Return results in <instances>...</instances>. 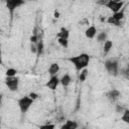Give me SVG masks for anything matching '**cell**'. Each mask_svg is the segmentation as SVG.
<instances>
[{
	"mask_svg": "<svg viewBox=\"0 0 129 129\" xmlns=\"http://www.w3.org/2000/svg\"><path fill=\"white\" fill-rule=\"evenodd\" d=\"M60 129H68V127H67V125H66V123L60 127Z\"/></svg>",
	"mask_w": 129,
	"mask_h": 129,
	"instance_id": "29",
	"label": "cell"
},
{
	"mask_svg": "<svg viewBox=\"0 0 129 129\" xmlns=\"http://www.w3.org/2000/svg\"><path fill=\"white\" fill-rule=\"evenodd\" d=\"M71 82H72L71 76L68 75V74L63 75V76L60 78V85H61L62 87H68V86L71 84Z\"/></svg>",
	"mask_w": 129,
	"mask_h": 129,
	"instance_id": "12",
	"label": "cell"
},
{
	"mask_svg": "<svg viewBox=\"0 0 129 129\" xmlns=\"http://www.w3.org/2000/svg\"><path fill=\"white\" fill-rule=\"evenodd\" d=\"M16 73H17V71L15 70V69H13V68H10V69H8L7 71H6V77H15V75H16Z\"/></svg>",
	"mask_w": 129,
	"mask_h": 129,
	"instance_id": "21",
	"label": "cell"
},
{
	"mask_svg": "<svg viewBox=\"0 0 129 129\" xmlns=\"http://www.w3.org/2000/svg\"><path fill=\"white\" fill-rule=\"evenodd\" d=\"M107 22H108L109 24H112V25H115V26H119V25H120V22L117 21V20H115V19L113 18V16H109L108 19H107Z\"/></svg>",
	"mask_w": 129,
	"mask_h": 129,
	"instance_id": "19",
	"label": "cell"
},
{
	"mask_svg": "<svg viewBox=\"0 0 129 129\" xmlns=\"http://www.w3.org/2000/svg\"><path fill=\"white\" fill-rule=\"evenodd\" d=\"M121 120H122L124 123L129 124V109H126V110L124 111V113L122 114Z\"/></svg>",
	"mask_w": 129,
	"mask_h": 129,
	"instance_id": "17",
	"label": "cell"
},
{
	"mask_svg": "<svg viewBox=\"0 0 129 129\" xmlns=\"http://www.w3.org/2000/svg\"><path fill=\"white\" fill-rule=\"evenodd\" d=\"M66 125L68 129H78V126H79L76 121H72V120H67Z\"/></svg>",
	"mask_w": 129,
	"mask_h": 129,
	"instance_id": "15",
	"label": "cell"
},
{
	"mask_svg": "<svg viewBox=\"0 0 129 129\" xmlns=\"http://www.w3.org/2000/svg\"><path fill=\"white\" fill-rule=\"evenodd\" d=\"M33 101L29 96H24L22 98H20L18 101H17V104H18V107L20 109V112L21 113H26L28 111V109L31 107V105L33 104Z\"/></svg>",
	"mask_w": 129,
	"mask_h": 129,
	"instance_id": "2",
	"label": "cell"
},
{
	"mask_svg": "<svg viewBox=\"0 0 129 129\" xmlns=\"http://www.w3.org/2000/svg\"><path fill=\"white\" fill-rule=\"evenodd\" d=\"M53 17L54 18H58L59 17V12L57 10H54V13H53Z\"/></svg>",
	"mask_w": 129,
	"mask_h": 129,
	"instance_id": "28",
	"label": "cell"
},
{
	"mask_svg": "<svg viewBox=\"0 0 129 129\" xmlns=\"http://www.w3.org/2000/svg\"><path fill=\"white\" fill-rule=\"evenodd\" d=\"M97 40L99 42H105L107 40V33L106 32H100L97 34Z\"/></svg>",
	"mask_w": 129,
	"mask_h": 129,
	"instance_id": "18",
	"label": "cell"
},
{
	"mask_svg": "<svg viewBox=\"0 0 129 129\" xmlns=\"http://www.w3.org/2000/svg\"><path fill=\"white\" fill-rule=\"evenodd\" d=\"M96 34H97V28H96L94 25L89 26V27L86 29V31H85L86 37H87V38H90V39L94 38V37L96 36Z\"/></svg>",
	"mask_w": 129,
	"mask_h": 129,
	"instance_id": "8",
	"label": "cell"
},
{
	"mask_svg": "<svg viewBox=\"0 0 129 129\" xmlns=\"http://www.w3.org/2000/svg\"><path fill=\"white\" fill-rule=\"evenodd\" d=\"M69 60L75 66L77 71H82L84 69H87L90 62V55L88 53H81L79 55L69 57Z\"/></svg>",
	"mask_w": 129,
	"mask_h": 129,
	"instance_id": "1",
	"label": "cell"
},
{
	"mask_svg": "<svg viewBox=\"0 0 129 129\" xmlns=\"http://www.w3.org/2000/svg\"><path fill=\"white\" fill-rule=\"evenodd\" d=\"M5 84L7 88L11 92H15L18 90V85H19V78L17 77H6L5 79Z\"/></svg>",
	"mask_w": 129,
	"mask_h": 129,
	"instance_id": "4",
	"label": "cell"
},
{
	"mask_svg": "<svg viewBox=\"0 0 129 129\" xmlns=\"http://www.w3.org/2000/svg\"><path fill=\"white\" fill-rule=\"evenodd\" d=\"M105 69L111 76L116 77L118 75V62L116 60H111V59L106 60L105 61Z\"/></svg>",
	"mask_w": 129,
	"mask_h": 129,
	"instance_id": "3",
	"label": "cell"
},
{
	"mask_svg": "<svg viewBox=\"0 0 129 129\" xmlns=\"http://www.w3.org/2000/svg\"><path fill=\"white\" fill-rule=\"evenodd\" d=\"M88 74H89V72H88L87 69L82 70V71H81V74H80V76H79V80H80L81 82H85L86 79H87V77H88Z\"/></svg>",
	"mask_w": 129,
	"mask_h": 129,
	"instance_id": "16",
	"label": "cell"
},
{
	"mask_svg": "<svg viewBox=\"0 0 129 129\" xmlns=\"http://www.w3.org/2000/svg\"><path fill=\"white\" fill-rule=\"evenodd\" d=\"M123 4L124 2L122 1H114V0H109L105 3V6L107 8H109L113 13H116V12H119L120 9L123 7Z\"/></svg>",
	"mask_w": 129,
	"mask_h": 129,
	"instance_id": "5",
	"label": "cell"
},
{
	"mask_svg": "<svg viewBox=\"0 0 129 129\" xmlns=\"http://www.w3.org/2000/svg\"><path fill=\"white\" fill-rule=\"evenodd\" d=\"M36 47H37V54H38V55L41 54L42 51H43V42H42L41 40L38 41V42L36 43Z\"/></svg>",
	"mask_w": 129,
	"mask_h": 129,
	"instance_id": "22",
	"label": "cell"
},
{
	"mask_svg": "<svg viewBox=\"0 0 129 129\" xmlns=\"http://www.w3.org/2000/svg\"><path fill=\"white\" fill-rule=\"evenodd\" d=\"M125 110H126V109H125L123 106H121V105H116V112H117V113H124Z\"/></svg>",
	"mask_w": 129,
	"mask_h": 129,
	"instance_id": "25",
	"label": "cell"
},
{
	"mask_svg": "<svg viewBox=\"0 0 129 129\" xmlns=\"http://www.w3.org/2000/svg\"><path fill=\"white\" fill-rule=\"evenodd\" d=\"M32 100H35V99H37V97H38V95L36 94V93H34V92H31L29 95H28Z\"/></svg>",
	"mask_w": 129,
	"mask_h": 129,
	"instance_id": "27",
	"label": "cell"
},
{
	"mask_svg": "<svg viewBox=\"0 0 129 129\" xmlns=\"http://www.w3.org/2000/svg\"><path fill=\"white\" fill-rule=\"evenodd\" d=\"M113 18L115 19V20H117V21H121L123 18H124V10L122 9L121 11H119V12H116V13H113Z\"/></svg>",
	"mask_w": 129,
	"mask_h": 129,
	"instance_id": "14",
	"label": "cell"
},
{
	"mask_svg": "<svg viewBox=\"0 0 129 129\" xmlns=\"http://www.w3.org/2000/svg\"><path fill=\"white\" fill-rule=\"evenodd\" d=\"M112 46H113V42H112V40H106V41L104 42V46H103L104 54H107V53L111 50Z\"/></svg>",
	"mask_w": 129,
	"mask_h": 129,
	"instance_id": "13",
	"label": "cell"
},
{
	"mask_svg": "<svg viewBox=\"0 0 129 129\" xmlns=\"http://www.w3.org/2000/svg\"><path fill=\"white\" fill-rule=\"evenodd\" d=\"M30 51L32 53H36L37 54V47H36V45L34 43H31V45H30Z\"/></svg>",
	"mask_w": 129,
	"mask_h": 129,
	"instance_id": "26",
	"label": "cell"
},
{
	"mask_svg": "<svg viewBox=\"0 0 129 129\" xmlns=\"http://www.w3.org/2000/svg\"><path fill=\"white\" fill-rule=\"evenodd\" d=\"M83 129H85V128H83Z\"/></svg>",
	"mask_w": 129,
	"mask_h": 129,
	"instance_id": "30",
	"label": "cell"
},
{
	"mask_svg": "<svg viewBox=\"0 0 129 129\" xmlns=\"http://www.w3.org/2000/svg\"><path fill=\"white\" fill-rule=\"evenodd\" d=\"M57 42L64 48H67L69 46V40L68 39H64V38H57Z\"/></svg>",
	"mask_w": 129,
	"mask_h": 129,
	"instance_id": "20",
	"label": "cell"
},
{
	"mask_svg": "<svg viewBox=\"0 0 129 129\" xmlns=\"http://www.w3.org/2000/svg\"><path fill=\"white\" fill-rule=\"evenodd\" d=\"M56 36H57V38H64V39H68L69 36H70V31H69L67 28H64V27H61L60 30H59V32L56 34Z\"/></svg>",
	"mask_w": 129,
	"mask_h": 129,
	"instance_id": "11",
	"label": "cell"
},
{
	"mask_svg": "<svg viewBox=\"0 0 129 129\" xmlns=\"http://www.w3.org/2000/svg\"><path fill=\"white\" fill-rule=\"evenodd\" d=\"M59 72V66L57 62H52L50 63L49 68H48V74L50 75V77L52 76H56L57 73Z\"/></svg>",
	"mask_w": 129,
	"mask_h": 129,
	"instance_id": "9",
	"label": "cell"
},
{
	"mask_svg": "<svg viewBox=\"0 0 129 129\" xmlns=\"http://www.w3.org/2000/svg\"><path fill=\"white\" fill-rule=\"evenodd\" d=\"M54 127H55L54 124H45V125H41L39 129H54Z\"/></svg>",
	"mask_w": 129,
	"mask_h": 129,
	"instance_id": "23",
	"label": "cell"
},
{
	"mask_svg": "<svg viewBox=\"0 0 129 129\" xmlns=\"http://www.w3.org/2000/svg\"><path fill=\"white\" fill-rule=\"evenodd\" d=\"M58 84H60V79H58L57 76H52L46 82L45 87L48 88V89H50L51 91H55L56 88H57V86H58Z\"/></svg>",
	"mask_w": 129,
	"mask_h": 129,
	"instance_id": "7",
	"label": "cell"
},
{
	"mask_svg": "<svg viewBox=\"0 0 129 129\" xmlns=\"http://www.w3.org/2000/svg\"><path fill=\"white\" fill-rule=\"evenodd\" d=\"M30 42L31 43H37L38 42V37H37L36 34H32L30 36Z\"/></svg>",
	"mask_w": 129,
	"mask_h": 129,
	"instance_id": "24",
	"label": "cell"
},
{
	"mask_svg": "<svg viewBox=\"0 0 129 129\" xmlns=\"http://www.w3.org/2000/svg\"><path fill=\"white\" fill-rule=\"evenodd\" d=\"M22 4H24V1H22V0H9L6 2V7L8 8L10 15L12 16L15 9L18 8L19 6H21Z\"/></svg>",
	"mask_w": 129,
	"mask_h": 129,
	"instance_id": "6",
	"label": "cell"
},
{
	"mask_svg": "<svg viewBox=\"0 0 129 129\" xmlns=\"http://www.w3.org/2000/svg\"><path fill=\"white\" fill-rule=\"evenodd\" d=\"M120 91L119 90H117V89H112L110 92H108V94H107V97H108V99H110L111 101H116L119 97H120Z\"/></svg>",
	"mask_w": 129,
	"mask_h": 129,
	"instance_id": "10",
	"label": "cell"
}]
</instances>
